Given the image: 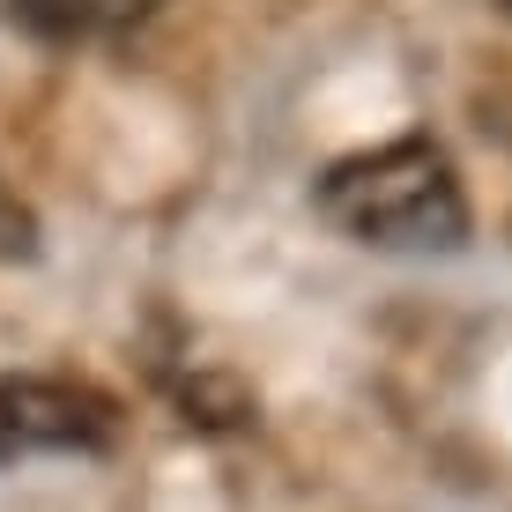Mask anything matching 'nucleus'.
<instances>
[{
	"instance_id": "1",
	"label": "nucleus",
	"mask_w": 512,
	"mask_h": 512,
	"mask_svg": "<svg viewBox=\"0 0 512 512\" xmlns=\"http://www.w3.org/2000/svg\"><path fill=\"white\" fill-rule=\"evenodd\" d=\"M320 216L379 253H453L468 245V193L431 134L379 141L320 179Z\"/></svg>"
},
{
	"instance_id": "5",
	"label": "nucleus",
	"mask_w": 512,
	"mask_h": 512,
	"mask_svg": "<svg viewBox=\"0 0 512 512\" xmlns=\"http://www.w3.org/2000/svg\"><path fill=\"white\" fill-rule=\"evenodd\" d=\"M498 8H512V0H498Z\"/></svg>"
},
{
	"instance_id": "2",
	"label": "nucleus",
	"mask_w": 512,
	"mask_h": 512,
	"mask_svg": "<svg viewBox=\"0 0 512 512\" xmlns=\"http://www.w3.org/2000/svg\"><path fill=\"white\" fill-rule=\"evenodd\" d=\"M112 431H119L112 394L82 379H45V372L0 379V468L30 461V453H97L112 446Z\"/></svg>"
},
{
	"instance_id": "3",
	"label": "nucleus",
	"mask_w": 512,
	"mask_h": 512,
	"mask_svg": "<svg viewBox=\"0 0 512 512\" xmlns=\"http://www.w3.org/2000/svg\"><path fill=\"white\" fill-rule=\"evenodd\" d=\"M38 38H60V45H82V38H119V30L149 23L156 0H15Z\"/></svg>"
},
{
	"instance_id": "4",
	"label": "nucleus",
	"mask_w": 512,
	"mask_h": 512,
	"mask_svg": "<svg viewBox=\"0 0 512 512\" xmlns=\"http://www.w3.org/2000/svg\"><path fill=\"white\" fill-rule=\"evenodd\" d=\"M30 253H38V223H30V208L0 186V260H30Z\"/></svg>"
}]
</instances>
